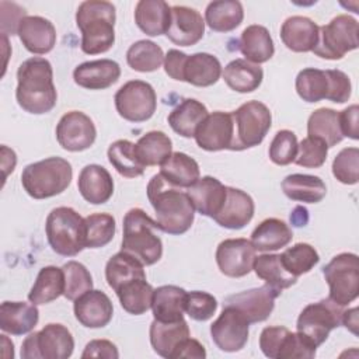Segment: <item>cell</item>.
<instances>
[{
    "label": "cell",
    "instance_id": "cell-35",
    "mask_svg": "<svg viewBox=\"0 0 359 359\" xmlns=\"http://www.w3.org/2000/svg\"><path fill=\"white\" fill-rule=\"evenodd\" d=\"M282 191L292 201L317 203L324 199L327 187L317 175L290 174L282 181Z\"/></svg>",
    "mask_w": 359,
    "mask_h": 359
},
{
    "label": "cell",
    "instance_id": "cell-56",
    "mask_svg": "<svg viewBox=\"0 0 359 359\" xmlns=\"http://www.w3.org/2000/svg\"><path fill=\"white\" fill-rule=\"evenodd\" d=\"M287 331L289 330L286 327H280V325L265 327L261 331L259 348H261L262 353L266 358H271V359H276L278 358L279 348H280L282 341H283L285 335L287 334Z\"/></svg>",
    "mask_w": 359,
    "mask_h": 359
},
{
    "label": "cell",
    "instance_id": "cell-25",
    "mask_svg": "<svg viewBox=\"0 0 359 359\" xmlns=\"http://www.w3.org/2000/svg\"><path fill=\"white\" fill-rule=\"evenodd\" d=\"M283 45L293 52H311L318 39V25L303 15H292L280 27Z\"/></svg>",
    "mask_w": 359,
    "mask_h": 359
},
{
    "label": "cell",
    "instance_id": "cell-27",
    "mask_svg": "<svg viewBox=\"0 0 359 359\" xmlns=\"http://www.w3.org/2000/svg\"><path fill=\"white\" fill-rule=\"evenodd\" d=\"M149 335L153 351L163 358L171 359L177 346L189 337V327L184 318L178 321H158L154 318L150 324Z\"/></svg>",
    "mask_w": 359,
    "mask_h": 359
},
{
    "label": "cell",
    "instance_id": "cell-34",
    "mask_svg": "<svg viewBox=\"0 0 359 359\" xmlns=\"http://www.w3.org/2000/svg\"><path fill=\"white\" fill-rule=\"evenodd\" d=\"M208 108L198 100L181 101L168 115L171 129L182 137H194L198 126L208 116Z\"/></svg>",
    "mask_w": 359,
    "mask_h": 359
},
{
    "label": "cell",
    "instance_id": "cell-41",
    "mask_svg": "<svg viewBox=\"0 0 359 359\" xmlns=\"http://www.w3.org/2000/svg\"><path fill=\"white\" fill-rule=\"evenodd\" d=\"M136 154L144 167L160 165L172 153L171 139L161 130H150L135 143Z\"/></svg>",
    "mask_w": 359,
    "mask_h": 359
},
{
    "label": "cell",
    "instance_id": "cell-9",
    "mask_svg": "<svg viewBox=\"0 0 359 359\" xmlns=\"http://www.w3.org/2000/svg\"><path fill=\"white\" fill-rule=\"evenodd\" d=\"M74 349L72 332L63 324L50 323L31 332L21 345L22 359H67Z\"/></svg>",
    "mask_w": 359,
    "mask_h": 359
},
{
    "label": "cell",
    "instance_id": "cell-53",
    "mask_svg": "<svg viewBox=\"0 0 359 359\" xmlns=\"http://www.w3.org/2000/svg\"><path fill=\"white\" fill-rule=\"evenodd\" d=\"M217 310V300L208 292H187L185 313L195 321H208Z\"/></svg>",
    "mask_w": 359,
    "mask_h": 359
},
{
    "label": "cell",
    "instance_id": "cell-10",
    "mask_svg": "<svg viewBox=\"0 0 359 359\" xmlns=\"http://www.w3.org/2000/svg\"><path fill=\"white\" fill-rule=\"evenodd\" d=\"M323 275L330 286V299L348 306L359 294V258L352 252L335 255L324 268Z\"/></svg>",
    "mask_w": 359,
    "mask_h": 359
},
{
    "label": "cell",
    "instance_id": "cell-24",
    "mask_svg": "<svg viewBox=\"0 0 359 359\" xmlns=\"http://www.w3.org/2000/svg\"><path fill=\"white\" fill-rule=\"evenodd\" d=\"M187 192L194 203L195 210L213 219L226 201L227 187H224L217 178L205 175L199 178L192 187H189Z\"/></svg>",
    "mask_w": 359,
    "mask_h": 359
},
{
    "label": "cell",
    "instance_id": "cell-2",
    "mask_svg": "<svg viewBox=\"0 0 359 359\" xmlns=\"http://www.w3.org/2000/svg\"><path fill=\"white\" fill-rule=\"evenodd\" d=\"M15 98L18 105L35 115L46 114L56 105L57 93L49 60L34 56L24 60L17 70Z\"/></svg>",
    "mask_w": 359,
    "mask_h": 359
},
{
    "label": "cell",
    "instance_id": "cell-48",
    "mask_svg": "<svg viewBox=\"0 0 359 359\" xmlns=\"http://www.w3.org/2000/svg\"><path fill=\"white\" fill-rule=\"evenodd\" d=\"M86 248H101L115 236V219L109 213H93L84 217Z\"/></svg>",
    "mask_w": 359,
    "mask_h": 359
},
{
    "label": "cell",
    "instance_id": "cell-63",
    "mask_svg": "<svg viewBox=\"0 0 359 359\" xmlns=\"http://www.w3.org/2000/svg\"><path fill=\"white\" fill-rule=\"evenodd\" d=\"M342 324L353 335H358V307H352V309L344 310V313H342Z\"/></svg>",
    "mask_w": 359,
    "mask_h": 359
},
{
    "label": "cell",
    "instance_id": "cell-44",
    "mask_svg": "<svg viewBox=\"0 0 359 359\" xmlns=\"http://www.w3.org/2000/svg\"><path fill=\"white\" fill-rule=\"evenodd\" d=\"M108 160L112 167L126 178H136L144 172V165L140 163L135 143L126 139H119L108 147Z\"/></svg>",
    "mask_w": 359,
    "mask_h": 359
},
{
    "label": "cell",
    "instance_id": "cell-14",
    "mask_svg": "<svg viewBox=\"0 0 359 359\" xmlns=\"http://www.w3.org/2000/svg\"><path fill=\"white\" fill-rule=\"evenodd\" d=\"M97 129L93 119L81 111L65 114L56 126L57 143L67 151H83L93 146Z\"/></svg>",
    "mask_w": 359,
    "mask_h": 359
},
{
    "label": "cell",
    "instance_id": "cell-20",
    "mask_svg": "<svg viewBox=\"0 0 359 359\" xmlns=\"http://www.w3.org/2000/svg\"><path fill=\"white\" fill-rule=\"evenodd\" d=\"M17 35L25 49L35 55L50 52L56 43L53 24L41 15H25L20 21Z\"/></svg>",
    "mask_w": 359,
    "mask_h": 359
},
{
    "label": "cell",
    "instance_id": "cell-22",
    "mask_svg": "<svg viewBox=\"0 0 359 359\" xmlns=\"http://www.w3.org/2000/svg\"><path fill=\"white\" fill-rule=\"evenodd\" d=\"M119 76L121 67L111 59L88 60L73 70L74 83L87 90H105L115 84Z\"/></svg>",
    "mask_w": 359,
    "mask_h": 359
},
{
    "label": "cell",
    "instance_id": "cell-50",
    "mask_svg": "<svg viewBox=\"0 0 359 359\" xmlns=\"http://www.w3.org/2000/svg\"><path fill=\"white\" fill-rule=\"evenodd\" d=\"M297 137L292 130L276 132L269 144V158L278 165H287L294 161L297 154Z\"/></svg>",
    "mask_w": 359,
    "mask_h": 359
},
{
    "label": "cell",
    "instance_id": "cell-37",
    "mask_svg": "<svg viewBox=\"0 0 359 359\" xmlns=\"http://www.w3.org/2000/svg\"><path fill=\"white\" fill-rule=\"evenodd\" d=\"M243 18V4L237 0H216L209 3L205 10V22L216 32H230L236 29Z\"/></svg>",
    "mask_w": 359,
    "mask_h": 359
},
{
    "label": "cell",
    "instance_id": "cell-18",
    "mask_svg": "<svg viewBox=\"0 0 359 359\" xmlns=\"http://www.w3.org/2000/svg\"><path fill=\"white\" fill-rule=\"evenodd\" d=\"M205 34V20L195 8L187 6H172L171 20L165 32L167 38L180 46L198 43Z\"/></svg>",
    "mask_w": 359,
    "mask_h": 359
},
{
    "label": "cell",
    "instance_id": "cell-30",
    "mask_svg": "<svg viewBox=\"0 0 359 359\" xmlns=\"http://www.w3.org/2000/svg\"><path fill=\"white\" fill-rule=\"evenodd\" d=\"M187 290L175 285H163L154 289L151 310L158 321H178L184 318Z\"/></svg>",
    "mask_w": 359,
    "mask_h": 359
},
{
    "label": "cell",
    "instance_id": "cell-11",
    "mask_svg": "<svg viewBox=\"0 0 359 359\" xmlns=\"http://www.w3.org/2000/svg\"><path fill=\"white\" fill-rule=\"evenodd\" d=\"M342 306L330 297L307 304L297 317V332L303 334L316 346L323 345L330 332L342 324Z\"/></svg>",
    "mask_w": 359,
    "mask_h": 359
},
{
    "label": "cell",
    "instance_id": "cell-42",
    "mask_svg": "<svg viewBox=\"0 0 359 359\" xmlns=\"http://www.w3.org/2000/svg\"><path fill=\"white\" fill-rule=\"evenodd\" d=\"M115 293L122 309L129 314L140 316L151 309L154 289L146 282V278L133 279L122 285Z\"/></svg>",
    "mask_w": 359,
    "mask_h": 359
},
{
    "label": "cell",
    "instance_id": "cell-45",
    "mask_svg": "<svg viewBox=\"0 0 359 359\" xmlns=\"http://www.w3.org/2000/svg\"><path fill=\"white\" fill-rule=\"evenodd\" d=\"M126 62L136 72H154L164 63V52L156 42L140 39L129 46Z\"/></svg>",
    "mask_w": 359,
    "mask_h": 359
},
{
    "label": "cell",
    "instance_id": "cell-1",
    "mask_svg": "<svg viewBox=\"0 0 359 359\" xmlns=\"http://www.w3.org/2000/svg\"><path fill=\"white\" fill-rule=\"evenodd\" d=\"M147 198L154 209L157 227L161 231L180 236L191 229L195 208L185 189L171 185L158 172L147 184Z\"/></svg>",
    "mask_w": 359,
    "mask_h": 359
},
{
    "label": "cell",
    "instance_id": "cell-55",
    "mask_svg": "<svg viewBox=\"0 0 359 359\" xmlns=\"http://www.w3.org/2000/svg\"><path fill=\"white\" fill-rule=\"evenodd\" d=\"M328 77V97L327 100L335 104H344L352 94V86L348 74L338 69L325 70Z\"/></svg>",
    "mask_w": 359,
    "mask_h": 359
},
{
    "label": "cell",
    "instance_id": "cell-49",
    "mask_svg": "<svg viewBox=\"0 0 359 359\" xmlns=\"http://www.w3.org/2000/svg\"><path fill=\"white\" fill-rule=\"evenodd\" d=\"M65 272V293L67 300H76L93 289V276L90 271L77 261H69L62 266Z\"/></svg>",
    "mask_w": 359,
    "mask_h": 359
},
{
    "label": "cell",
    "instance_id": "cell-15",
    "mask_svg": "<svg viewBox=\"0 0 359 359\" xmlns=\"http://www.w3.org/2000/svg\"><path fill=\"white\" fill-rule=\"evenodd\" d=\"M257 250L247 238H227L216 248L220 272L230 278H241L252 271Z\"/></svg>",
    "mask_w": 359,
    "mask_h": 359
},
{
    "label": "cell",
    "instance_id": "cell-6",
    "mask_svg": "<svg viewBox=\"0 0 359 359\" xmlns=\"http://www.w3.org/2000/svg\"><path fill=\"white\" fill-rule=\"evenodd\" d=\"M46 238L50 248L63 257H74L86 248L84 219L69 206L50 210L45 223Z\"/></svg>",
    "mask_w": 359,
    "mask_h": 359
},
{
    "label": "cell",
    "instance_id": "cell-40",
    "mask_svg": "<svg viewBox=\"0 0 359 359\" xmlns=\"http://www.w3.org/2000/svg\"><path fill=\"white\" fill-rule=\"evenodd\" d=\"M307 135L323 140L328 149L337 146L344 139L339 126V112L331 108L316 109L307 121Z\"/></svg>",
    "mask_w": 359,
    "mask_h": 359
},
{
    "label": "cell",
    "instance_id": "cell-21",
    "mask_svg": "<svg viewBox=\"0 0 359 359\" xmlns=\"http://www.w3.org/2000/svg\"><path fill=\"white\" fill-rule=\"evenodd\" d=\"M254 210V201L247 192L233 187H227L226 201L219 213L213 217V220L224 229L240 230L251 222Z\"/></svg>",
    "mask_w": 359,
    "mask_h": 359
},
{
    "label": "cell",
    "instance_id": "cell-52",
    "mask_svg": "<svg viewBox=\"0 0 359 359\" xmlns=\"http://www.w3.org/2000/svg\"><path fill=\"white\" fill-rule=\"evenodd\" d=\"M327 154L328 147L323 140L307 136L299 143L297 154L293 163L306 168H318L325 163Z\"/></svg>",
    "mask_w": 359,
    "mask_h": 359
},
{
    "label": "cell",
    "instance_id": "cell-3",
    "mask_svg": "<svg viewBox=\"0 0 359 359\" xmlns=\"http://www.w3.org/2000/svg\"><path fill=\"white\" fill-rule=\"evenodd\" d=\"M115 6L109 1L87 0L80 3L76 24L81 31V50L87 55L109 50L115 42Z\"/></svg>",
    "mask_w": 359,
    "mask_h": 359
},
{
    "label": "cell",
    "instance_id": "cell-62",
    "mask_svg": "<svg viewBox=\"0 0 359 359\" xmlns=\"http://www.w3.org/2000/svg\"><path fill=\"white\" fill-rule=\"evenodd\" d=\"M1 164H3V168H4V180L7 178L8 172L14 170L15 167V163H17V157H15V153L8 149L7 146H1Z\"/></svg>",
    "mask_w": 359,
    "mask_h": 359
},
{
    "label": "cell",
    "instance_id": "cell-4",
    "mask_svg": "<svg viewBox=\"0 0 359 359\" xmlns=\"http://www.w3.org/2000/svg\"><path fill=\"white\" fill-rule=\"evenodd\" d=\"M157 223L143 209L132 208L123 217L122 250L143 265H153L163 255V243L157 236Z\"/></svg>",
    "mask_w": 359,
    "mask_h": 359
},
{
    "label": "cell",
    "instance_id": "cell-60",
    "mask_svg": "<svg viewBox=\"0 0 359 359\" xmlns=\"http://www.w3.org/2000/svg\"><path fill=\"white\" fill-rule=\"evenodd\" d=\"M188 55L178 50V49H170L167 55L164 56V70L165 73L178 81H182V70Z\"/></svg>",
    "mask_w": 359,
    "mask_h": 359
},
{
    "label": "cell",
    "instance_id": "cell-33",
    "mask_svg": "<svg viewBox=\"0 0 359 359\" xmlns=\"http://www.w3.org/2000/svg\"><path fill=\"white\" fill-rule=\"evenodd\" d=\"M160 174L174 187L188 189L199 180V164L185 153L174 151L160 164Z\"/></svg>",
    "mask_w": 359,
    "mask_h": 359
},
{
    "label": "cell",
    "instance_id": "cell-59",
    "mask_svg": "<svg viewBox=\"0 0 359 359\" xmlns=\"http://www.w3.org/2000/svg\"><path fill=\"white\" fill-rule=\"evenodd\" d=\"M0 8H1V34H4V35L17 34L20 21L25 17V10L14 3L13 11L10 14L3 1L0 3Z\"/></svg>",
    "mask_w": 359,
    "mask_h": 359
},
{
    "label": "cell",
    "instance_id": "cell-51",
    "mask_svg": "<svg viewBox=\"0 0 359 359\" xmlns=\"http://www.w3.org/2000/svg\"><path fill=\"white\" fill-rule=\"evenodd\" d=\"M359 171V149L345 147L342 149L332 161L334 177L346 185H353L358 182Z\"/></svg>",
    "mask_w": 359,
    "mask_h": 359
},
{
    "label": "cell",
    "instance_id": "cell-12",
    "mask_svg": "<svg viewBox=\"0 0 359 359\" xmlns=\"http://www.w3.org/2000/svg\"><path fill=\"white\" fill-rule=\"evenodd\" d=\"M118 114L129 122H144L157 108V95L151 84L143 80L125 83L114 97Z\"/></svg>",
    "mask_w": 359,
    "mask_h": 359
},
{
    "label": "cell",
    "instance_id": "cell-32",
    "mask_svg": "<svg viewBox=\"0 0 359 359\" xmlns=\"http://www.w3.org/2000/svg\"><path fill=\"white\" fill-rule=\"evenodd\" d=\"M240 50L245 60L259 65L268 62L273 53L275 46L269 31L258 24L248 25L240 36Z\"/></svg>",
    "mask_w": 359,
    "mask_h": 359
},
{
    "label": "cell",
    "instance_id": "cell-58",
    "mask_svg": "<svg viewBox=\"0 0 359 359\" xmlns=\"http://www.w3.org/2000/svg\"><path fill=\"white\" fill-rule=\"evenodd\" d=\"M358 114L359 107L356 104L349 105L344 111L339 112V126L344 137H351L353 140L359 139V130H358Z\"/></svg>",
    "mask_w": 359,
    "mask_h": 359
},
{
    "label": "cell",
    "instance_id": "cell-39",
    "mask_svg": "<svg viewBox=\"0 0 359 359\" xmlns=\"http://www.w3.org/2000/svg\"><path fill=\"white\" fill-rule=\"evenodd\" d=\"M65 293V272L62 268L43 266L28 293V300L34 304H46Z\"/></svg>",
    "mask_w": 359,
    "mask_h": 359
},
{
    "label": "cell",
    "instance_id": "cell-7",
    "mask_svg": "<svg viewBox=\"0 0 359 359\" xmlns=\"http://www.w3.org/2000/svg\"><path fill=\"white\" fill-rule=\"evenodd\" d=\"M234 123L233 151H241L258 146L272 125L269 108L259 101H247L231 112Z\"/></svg>",
    "mask_w": 359,
    "mask_h": 359
},
{
    "label": "cell",
    "instance_id": "cell-47",
    "mask_svg": "<svg viewBox=\"0 0 359 359\" xmlns=\"http://www.w3.org/2000/svg\"><path fill=\"white\" fill-rule=\"evenodd\" d=\"M280 261L285 269L297 278L310 272L318 264L320 257L313 245L307 243H297L280 254Z\"/></svg>",
    "mask_w": 359,
    "mask_h": 359
},
{
    "label": "cell",
    "instance_id": "cell-26",
    "mask_svg": "<svg viewBox=\"0 0 359 359\" xmlns=\"http://www.w3.org/2000/svg\"><path fill=\"white\" fill-rule=\"evenodd\" d=\"M39 320L36 304L25 302H3L0 306V328L11 335L31 332Z\"/></svg>",
    "mask_w": 359,
    "mask_h": 359
},
{
    "label": "cell",
    "instance_id": "cell-61",
    "mask_svg": "<svg viewBox=\"0 0 359 359\" xmlns=\"http://www.w3.org/2000/svg\"><path fill=\"white\" fill-rule=\"evenodd\" d=\"M181 358H188V359H191V358H195V359H205V358H206V351H205L203 345H202L199 341H196V339L188 337V338H185V339L177 346V349H175V351L172 352V355H171V359H181Z\"/></svg>",
    "mask_w": 359,
    "mask_h": 359
},
{
    "label": "cell",
    "instance_id": "cell-5",
    "mask_svg": "<svg viewBox=\"0 0 359 359\" xmlns=\"http://www.w3.org/2000/svg\"><path fill=\"white\" fill-rule=\"evenodd\" d=\"M72 164L62 157H48L28 164L21 174L25 192L34 199H46L62 194L72 182Z\"/></svg>",
    "mask_w": 359,
    "mask_h": 359
},
{
    "label": "cell",
    "instance_id": "cell-46",
    "mask_svg": "<svg viewBox=\"0 0 359 359\" xmlns=\"http://www.w3.org/2000/svg\"><path fill=\"white\" fill-rule=\"evenodd\" d=\"M296 91L306 102H318L328 97V77L325 70L307 67L296 77Z\"/></svg>",
    "mask_w": 359,
    "mask_h": 359
},
{
    "label": "cell",
    "instance_id": "cell-57",
    "mask_svg": "<svg viewBox=\"0 0 359 359\" xmlns=\"http://www.w3.org/2000/svg\"><path fill=\"white\" fill-rule=\"evenodd\" d=\"M81 358H107V359H116L119 358V352L118 348L115 346V344H112L108 339H93L90 341L83 353Z\"/></svg>",
    "mask_w": 359,
    "mask_h": 359
},
{
    "label": "cell",
    "instance_id": "cell-19",
    "mask_svg": "<svg viewBox=\"0 0 359 359\" xmlns=\"http://www.w3.org/2000/svg\"><path fill=\"white\" fill-rule=\"evenodd\" d=\"M74 316L87 328H102L112 320L114 306L101 290L91 289L74 300Z\"/></svg>",
    "mask_w": 359,
    "mask_h": 359
},
{
    "label": "cell",
    "instance_id": "cell-38",
    "mask_svg": "<svg viewBox=\"0 0 359 359\" xmlns=\"http://www.w3.org/2000/svg\"><path fill=\"white\" fill-rule=\"evenodd\" d=\"M143 264L125 251H119L112 255L105 265V279L108 286L116 292L122 285L133 280L146 278Z\"/></svg>",
    "mask_w": 359,
    "mask_h": 359
},
{
    "label": "cell",
    "instance_id": "cell-31",
    "mask_svg": "<svg viewBox=\"0 0 359 359\" xmlns=\"http://www.w3.org/2000/svg\"><path fill=\"white\" fill-rule=\"evenodd\" d=\"M293 238L292 229L280 219L269 217L262 220L251 233V244L257 251H276L286 247Z\"/></svg>",
    "mask_w": 359,
    "mask_h": 359
},
{
    "label": "cell",
    "instance_id": "cell-23",
    "mask_svg": "<svg viewBox=\"0 0 359 359\" xmlns=\"http://www.w3.org/2000/svg\"><path fill=\"white\" fill-rule=\"evenodd\" d=\"M77 187L80 195L93 205H101L114 194V180L107 168L98 164H87L79 174Z\"/></svg>",
    "mask_w": 359,
    "mask_h": 359
},
{
    "label": "cell",
    "instance_id": "cell-64",
    "mask_svg": "<svg viewBox=\"0 0 359 359\" xmlns=\"http://www.w3.org/2000/svg\"><path fill=\"white\" fill-rule=\"evenodd\" d=\"M309 222V212L303 206H296L290 213V223L296 227L306 226Z\"/></svg>",
    "mask_w": 359,
    "mask_h": 359
},
{
    "label": "cell",
    "instance_id": "cell-16",
    "mask_svg": "<svg viewBox=\"0 0 359 359\" xmlns=\"http://www.w3.org/2000/svg\"><path fill=\"white\" fill-rule=\"evenodd\" d=\"M279 294V290L265 283L264 286L227 296L223 306L236 307L244 314L250 324H254L265 321L271 316L275 307V299Z\"/></svg>",
    "mask_w": 359,
    "mask_h": 359
},
{
    "label": "cell",
    "instance_id": "cell-29",
    "mask_svg": "<svg viewBox=\"0 0 359 359\" xmlns=\"http://www.w3.org/2000/svg\"><path fill=\"white\" fill-rule=\"evenodd\" d=\"M220 76L222 65L216 56L206 52L188 55L182 70V81L196 87H209L217 83Z\"/></svg>",
    "mask_w": 359,
    "mask_h": 359
},
{
    "label": "cell",
    "instance_id": "cell-36",
    "mask_svg": "<svg viewBox=\"0 0 359 359\" xmlns=\"http://www.w3.org/2000/svg\"><path fill=\"white\" fill-rule=\"evenodd\" d=\"M222 74L226 84L237 93H251L257 90L264 79L262 67L245 59L231 60Z\"/></svg>",
    "mask_w": 359,
    "mask_h": 359
},
{
    "label": "cell",
    "instance_id": "cell-54",
    "mask_svg": "<svg viewBox=\"0 0 359 359\" xmlns=\"http://www.w3.org/2000/svg\"><path fill=\"white\" fill-rule=\"evenodd\" d=\"M317 346L300 332H290L285 335L276 359H311L316 356Z\"/></svg>",
    "mask_w": 359,
    "mask_h": 359
},
{
    "label": "cell",
    "instance_id": "cell-28",
    "mask_svg": "<svg viewBox=\"0 0 359 359\" xmlns=\"http://www.w3.org/2000/svg\"><path fill=\"white\" fill-rule=\"evenodd\" d=\"M171 20V7L164 0H140L135 7V22L149 36L167 32Z\"/></svg>",
    "mask_w": 359,
    "mask_h": 359
},
{
    "label": "cell",
    "instance_id": "cell-8",
    "mask_svg": "<svg viewBox=\"0 0 359 359\" xmlns=\"http://www.w3.org/2000/svg\"><path fill=\"white\" fill-rule=\"evenodd\" d=\"M358 21L348 14H339L327 25L318 27V39L311 52L328 60L342 59L345 53L358 48Z\"/></svg>",
    "mask_w": 359,
    "mask_h": 359
},
{
    "label": "cell",
    "instance_id": "cell-13",
    "mask_svg": "<svg viewBox=\"0 0 359 359\" xmlns=\"http://www.w3.org/2000/svg\"><path fill=\"white\" fill-rule=\"evenodd\" d=\"M250 323L233 306H223L220 316L210 325V337L223 352H237L248 341Z\"/></svg>",
    "mask_w": 359,
    "mask_h": 359
},
{
    "label": "cell",
    "instance_id": "cell-43",
    "mask_svg": "<svg viewBox=\"0 0 359 359\" xmlns=\"http://www.w3.org/2000/svg\"><path fill=\"white\" fill-rule=\"evenodd\" d=\"M252 269L258 278H261L266 285L272 286L280 293L283 289L290 287L297 280L296 276L290 275L285 269L280 261V254H262L255 257Z\"/></svg>",
    "mask_w": 359,
    "mask_h": 359
},
{
    "label": "cell",
    "instance_id": "cell-17",
    "mask_svg": "<svg viewBox=\"0 0 359 359\" xmlns=\"http://www.w3.org/2000/svg\"><path fill=\"white\" fill-rule=\"evenodd\" d=\"M196 144L206 151L231 150L234 123L231 112L215 111L208 114L195 132Z\"/></svg>",
    "mask_w": 359,
    "mask_h": 359
}]
</instances>
